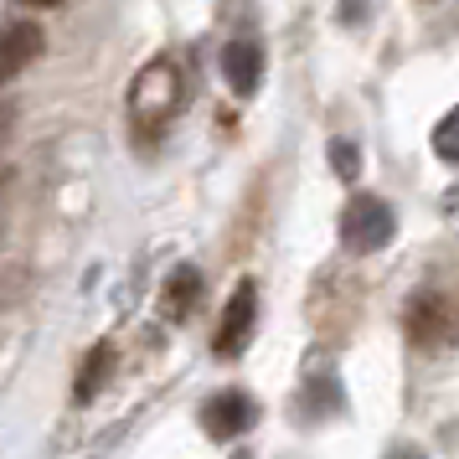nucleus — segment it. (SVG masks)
Instances as JSON below:
<instances>
[{
    "instance_id": "nucleus-1",
    "label": "nucleus",
    "mask_w": 459,
    "mask_h": 459,
    "mask_svg": "<svg viewBox=\"0 0 459 459\" xmlns=\"http://www.w3.org/2000/svg\"><path fill=\"white\" fill-rule=\"evenodd\" d=\"M176 104H181V67L170 57H155L129 88V114H134V125L160 129L176 114Z\"/></svg>"
},
{
    "instance_id": "nucleus-2",
    "label": "nucleus",
    "mask_w": 459,
    "mask_h": 459,
    "mask_svg": "<svg viewBox=\"0 0 459 459\" xmlns=\"http://www.w3.org/2000/svg\"><path fill=\"white\" fill-rule=\"evenodd\" d=\"M397 232V217L382 196H351L346 212H341V243L351 253H377L387 248Z\"/></svg>"
},
{
    "instance_id": "nucleus-3",
    "label": "nucleus",
    "mask_w": 459,
    "mask_h": 459,
    "mask_svg": "<svg viewBox=\"0 0 459 459\" xmlns=\"http://www.w3.org/2000/svg\"><path fill=\"white\" fill-rule=\"evenodd\" d=\"M449 335H455L449 294H434V290L413 294V305H408V341L418 351H438V346H449Z\"/></svg>"
},
{
    "instance_id": "nucleus-4",
    "label": "nucleus",
    "mask_w": 459,
    "mask_h": 459,
    "mask_svg": "<svg viewBox=\"0 0 459 459\" xmlns=\"http://www.w3.org/2000/svg\"><path fill=\"white\" fill-rule=\"evenodd\" d=\"M253 325H258V284L243 279L238 290H232L228 310H222V325H217V356H238L248 346Z\"/></svg>"
},
{
    "instance_id": "nucleus-5",
    "label": "nucleus",
    "mask_w": 459,
    "mask_h": 459,
    "mask_svg": "<svg viewBox=\"0 0 459 459\" xmlns=\"http://www.w3.org/2000/svg\"><path fill=\"white\" fill-rule=\"evenodd\" d=\"M253 423H258V403L248 393H217L212 403H202V429L212 438H238Z\"/></svg>"
},
{
    "instance_id": "nucleus-6",
    "label": "nucleus",
    "mask_w": 459,
    "mask_h": 459,
    "mask_svg": "<svg viewBox=\"0 0 459 459\" xmlns=\"http://www.w3.org/2000/svg\"><path fill=\"white\" fill-rule=\"evenodd\" d=\"M42 26L37 22H16L0 31V83H11V78H22L26 67L42 57Z\"/></svg>"
},
{
    "instance_id": "nucleus-7",
    "label": "nucleus",
    "mask_w": 459,
    "mask_h": 459,
    "mask_svg": "<svg viewBox=\"0 0 459 459\" xmlns=\"http://www.w3.org/2000/svg\"><path fill=\"white\" fill-rule=\"evenodd\" d=\"M222 73H228V88L238 93V99H248V93H258V78H264V47L258 42H228V52H222Z\"/></svg>"
},
{
    "instance_id": "nucleus-8",
    "label": "nucleus",
    "mask_w": 459,
    "mask_h": 459,
    "mask_svg": "<svg viewBox=\"0 0 459 459\" xmlns=\"http://www.w3.org/2000/svg\"><path fill=\"white\" fill-rule=\"evenodd\" d=\"M196 299H202V273L196 269H176L166 279V290H160V315H166V320H181V315H191Z\"/></svg>"
},
{
    "instance_id": "nucleus-9",
    "label": "nucleus",
    "mask_w": 459,
    "mask_h": 459,
    "mask_svg": "<svg viewBox=\"0 0 459 459\" xmlns=\"http://www.w3.org/2000/svg\"><path fill=\"white\" fill-rule=\"evenodd\" d=\"M108 361H114V351L108 346H99V356H88V367L83 377H78V403H88V397L104 387V377H108Z\"/></svg>"
},
{
    "instance_id": "nucleus-10",
    "label": "nucleus",
    "mask_w": 459,
    "mask_h": 459,
    "mask_svg": "<svg viewBox=\"0 0 459 459\" xmlns=\"http://www.w3.org/2000/svg\"><path fill=\"white\" fill-rule=\"evenodd\" d=\"M331 166L341 181H356V170H361V155H356L351 140H331Z\"/></svg>"
},
{
    "instance_id": "nucleus-11",
    "label": "nucleus",
    "mask_w": 459,
    "mask_h": 459,
    "mask_svg": "<svg viewBox=\"0 0 459 459\" xmlns=\"http://www.w3.org/2000/svg\"><path fill=\"white\" fill-rule=\"evenodd\" d=\"M434 150L444 155V160H455V114H444L434 129Z\"/></svg>"
},
{
    "instance_id": "nucleus-12",
    "label": "nucleus",
    "mask_w": 459,
    "mask_h": 459,
    "mask_svg": "<svg viewBox=\"0 0 459 459\" xmlns=\"http://www.w3.org/2000/svg\"><path fill=\"white\" fill-rule=\"evenodd\" d=\"M387 459H423V455H418V449H408V444H403V449H393V455H387Z\"/></svg>"
},
{
    "instance_id": "nucleus-13",
    "label": "nucleus",
    "mask_w": 459,
    "mask_h": 459,
    "mask_svg": "<svg viewBox=\"0 0 459 459\" xmlns=\"http://www.w3.org/2000/svg\"><path fill=\"white\" fill-rule=\"evenodd\" d=\"M26 5H63V0H26Z\"/></svg>"
}]
</instances>
